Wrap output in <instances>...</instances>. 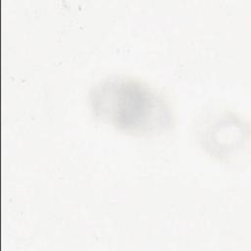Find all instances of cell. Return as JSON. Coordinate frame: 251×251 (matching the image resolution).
<instances>
[{
	"label": "cell",
	"mask_w": 251,
	"mask_h": 251,
	"mask_svg": "<svg viewBox=\"0 0 251 251\" xmlns=\"http://www.w3.org/2000/svg\"><path fill=\"white\" fill-rule=\"evenodd\" d=\"M93 111L117 127L137 133L154 132L171 125L165 99L149 86L131 78H111L90 93Z\"/></svg>",
	"instance_id": "1"
}]
</instances>
